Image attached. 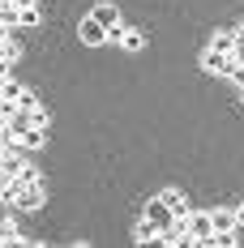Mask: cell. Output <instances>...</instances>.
Listing matches in <instances>:
<instances>
[{
	"label": "cell",
	"instance_id": "obj_14",
	"mask_svg": "<svg viewBox=\"0 0 244 248\" xmlns=\"http://www.w3.org/2000/svg\"><path fill=\"white\" fill-rule=\"evenodd\" d=\"M0 244H22V231H17V223H0Z\"/></svg>",
	"mask_w": 244,
	"mask_h": 248
},
{
	"label": "cell",
	"instance_id": "obj_5",
	"mask_svg": "<svg viewBox=\"0 0 244 248\" xmlns=\"http://www.w3.org/2000/svg\"><path fill=\"white\" fill-rule=\"evenodd\" d=\"M90 17H95L103 30H112V26H120V9H116L112 0H98L95 9H90Z\"/></svg>",
	"mask_w": 244,
	"mask_h": 248
},
{
	"label": "cell",
	"instance_id": "obj_20",
	"mask_svg": "<svg viewBox=\"0 0 244 248\" xmlns=\"http://www.w3.org/2000/svg\"><path fill=\"white\" fill-rule=\"evenodd\" d=\"M231 34H236V47H244V22L236 26V30H231Z\"/></svg>",
	"mask_w": 244,
	"mask_h": 248
},
{
	"label": "cell",
	"instance_id": "obj_8",
	"mask_svg": "<svg viewBox=\"0 0 244 248\" xmlns=\"http://www.w3.org/2000/svg\"><path fill=\"white\" fill-rule=\"evenodd\" d=\"M159 197L167 201V210H171V218H189V201L180 197V193H176V188H163V193H159Z\"/></svg>",
	"mask_w": 244,
	"mask_h": 248
},
{
	"label": "cell",
	"instance_id": "obj_2",
	"mask_svg": "<svg viewBox=\"0 0 244 248\" xmlns=\"http://www.w3.org/2000/svg\"><path fill=\"white\" fill-rule=\"evenodd\" d=\"M201 69L214 77H227L231 69H236V60H231V51H219V47H206L201 51Z\"/></svg>",
	"mask_w": 244,
	"mask_h": 248
},
{
	"label": "cell",
	"instance_id": "obj_1",
	"mask_svg": "<svg viewBox=\"0 0 244 248\" xmlns=\"http://www.w3.org/2000/svg\"><path fill=\"white\" fill-rule=\"evenodd\" d=\"M184 231H189V240L197 248H210L214 244V227H210V214H193L189 210V218H184Z\"/></svg>",
	"mask_w": 244,
	"mask_h": 248
},
{
	"label": "cell",
	"instance_id": "obj_19",
	"mask_svg": "<svg viewBox=\"0 0 244 248\" xmlns=\"http://www.w3.org/2000/svg\"><path fill=\"white\" fill-rule=\"evenodd\" d=\"M227 77H231V81H236V86H240V90H244V64H236V69H231V73H227Z\"/></svg>",
	"mask_w": 244,
	"mask_h": 248
},
{
	"label": "cell",
	"instance_id": "obj_6",
	"mask_svg": "<svg viewBox=\"0 0 244 248\" xmlns=\"http://www.w3.org/2000/svg\"><path fill=\"white\" fill-rule=\"evenodd\" d=\"M43 141H48V128H34V124H30L26 133H17V137H13V146H17V150H39Z\"/></svg>",
	"mask_w": 244,
	"mask_h": 248
},
{
	"label": "cell",
	"instance_id": "obj_17",
	"mask_svg": "<svg viewBox=\"0 0 244 248\" xmlns=\"http://www.w3.org/2000/svg\"><path fill=\"white\" fill-rule=\"evenodd\" d=\"M13 111H17V107H13V103H4V99H0V133H4V128H9V116H13Z\"/></svg>",
	"mask_w": 244,
	"mask_h": 248
},
{
	"label": "cell",
	"instance_id": "obj_23",
	"mask_svg": "<svg viewBox=\"0 0 244 248\" xmlns=\"http://www.w3.org/2000/svg\"><path fill=\"white\" fill-rule=\"evenodd\" d=\"M236 223H240V231H244V205H240V210H236Z\"/></svg>",
	"mask_w": 244,
	"mask_h": 248
},
{
	"label": "cell",
	"instance_id": "obj_15",
	"mask_svg": "<svg viewBox=\"0 0 244 248\" xmlns=\"http://www.w3.org/2000/svg\"><path fill=\"white\" fill-rule=\"evenodd\" d=\"M30 124H34V128H48V124H51V116H48V107H43V103H34V107H30Z\"/></svg>",
	"mask_w": 244,
	"mask_h": 248
},
{
	"label": "cell",
	"instance_id": "obj_12",
	"mask_svg": "<svg viewBox=\"0 0 244 248\" xmlns=\"http://www.w3.org/2000/svg\"><path fill=\"white\" fill-rule=\"evenodd\" d=\"M133 240H137V244H154V240H159V227L150 223V218H137V231H133Z\"/></svg>",
	"mask_w": 244,
	"mask_h": 248
},
{
	"label": "cell",
	"instance_id": "obj_10",
	"mask_svg": "<svg viewBox=\"0 0 244 248\" xmlns=\"http://www.w3.org/2000/svg\"><path fill=\"white\" fill-rule=\"evenodd\" d=\"M0 60H4V64H17V60H22V43H17V30H13V34L0 43Z\"/></svg>",
	"mask_w": 244,
	"mask_h": 248
},
{
	"label": "cell",
	"instance_id": "obj_22",
	"mask_svg": "<svg viewBox=\"0 0 244 248\" xmlns=\"http://www.w3.org/2000/svg\"><path fill=\"white\" fill-rule=\"evenodd\" d=\"M13 73V64H4V60H0V86H4V77Z\"/></svg>",
	"mask_w": 244,
	"mask_h": 248
},
{
	"label": "cell",
	"instance_id": "obj_11",
	"mask_svg": "<svg viewBox=\"0 0 244 248\" xmlns=\"http://www.w3.org/2000/svg\"><path fill=\"white\" fill-rule=\"evenodd\" d=\"M26 90H30V86H22L17 77L9 73V77H4V86H0V99H4V103H17V99L26 94Z\"/></svg>",
	"mask_w": 244,
	"mask_h": 248
},
{
	"label": "cell",
	"instance_id": "obj_21",
	"mask_svg": "<svg viewBox=\"0 0 244 248\" xmlns=\"http://www.w3.org/2000/svg\"><path fill=\"white\" fill-rule=\"evenodd\" d=\"M13 9H34V0H9Z\"/></svg>",
	"mask_w": 244,
	"mask_h": 248
},
{
	"label": "cell",
	"instance_id": "obj_18",
	"mask_svg": "<svg viewBox=\"0 0 244 248\" xmlns=\"http://www.w3.org/2000/svg\"><path fill=\"white\" fill-rule=\"evenodd\" d=\"M34 103H39V99H34V90H26V94H22V99H17V103H13V107H22V111H30V107H34Z\"/></svg>",
	"mask_w": 244,
	"mask_h": 248
},
{
	"label": "cell",
	"instance_id": "obj_25",
	"mask_svg": "<svg viewBox=\"0 0 244 248\" xmlns=\"http://www.w3.org/2000/svg\"><path fill=\"white\" fill-rule=\"evenodd\" d=\"M0 180H4V171H0Z\"/></svg>",
	"mask_w": 244,
	"mask_h": 248
},
{
	"label": "cell",
	"instance_id": "obj_24",
	"mask_svg": "<svg viewBox=\"0 0 244 248\" xmlns=\"http://www.w3.org/2000/svg\"><path fill=\"white\" fill-rule=\"evenodd\" d=\"M9 34H13V30H9V26H0V43H4V39H9Z\"/></svg>",
	"mask_w": 244,
	"mask_h": 248
},
{
	"label": "cell",
	"instance_id": "obj_9",
	"mask_svg": "<svg viewBox=\"0 0 244 248\" xmlns=\"http://www.w3.org/2000/svg\"><path fill=\"white\" fill-rule=\"evenodd\" d=\"M210 227H214V231H240L236 210H210Z\"/></svg>",
	"mask_w": 244,
	"mask_h": 248
},
{
	"label": "cell",
	"instance_id": "obj_7",
	"mask_svg": "<svg viewBox=\"0 0 244 248\" xmlns=\"http://www.w3.org/2000/svg\"><path fill=\"white\" fill-rule=\"evenodd\" d=\"M150 39H146V30H137V26H124V34H120V47L124 51H142Z\"/></svg>",
	"mask_w": 244,
	"mask_h": 248
},
{
	"label": "cell",
	"instance_id": "obj_16",
	"mask_svg": "<svg viewBox=\"0 0 244 248\" xmlns=\"http://www.w3.org/2000/svg\"><path fill=\"white\" fill-rule=\"evenodd\" d=\"M17 22L22 26H39V4H34V9H17Z\"/></svg>",
	"mask_w": 244,
	"mask_h": 248
},
{
	"label": "cell",
	"instance_id": "obj_4",
	"mask_svg": "<svg viewBox=\"0 0 244 248\" xmlns=\"http://www.w3.org/2000/svg\"><path fill=\"white\" fill-rule=\"evenodd\" d=\"M142 218H150L159 231H167V227H171V210H167V201H163V197L146 201V214H142Z\"/></svg>",
	"mask_w": 244,
	"mask_h": 248
},
{
	"label": "cell",
	"instance_id": "obj_13",
	"mask_svg": "<svg viewBox=\"0 0 244 248\" xmlns=\"http://www.w3.org/2000/svg\"><path fill=\"white\" fill-rule=\"evenodd\" d=\"M210 47L231 51V47H236V34H231V30H214V34H210Z\"/></svg>",
	"mask_w": 244,
	"mask_h": 248
},
{
	"label": "cell",
	"instance_id": "obj_3",
	"mask_svg": "<svg viewBox=\"0 0 244 248\" xmlns=\"http://www.w3.org/2000/svg\"><path fill=\"white\" fill-rule=\"evenodd\" d=\"M77 34H81V43H86V47H103V43H107V30H103L95 17H81Z\"/></svg>",
	"mask_w": 244,
	"mask_h": 248
}]
</instances>
